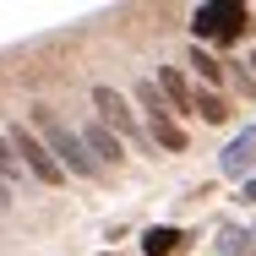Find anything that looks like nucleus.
I'll return each mask as SVG.
<instances>
[{
	"instance_id": "obj_14",
	"label": "nucleus",
	"mask_w": 256,
	"mask_h": 256,
	"mask_svg": "<svg viewBox=\"0 0 256 256\" xmlns=\"http://www.w3.org/2000/svg\"><path fill=\"white\" fill-rule=\"evenodd\" d=\"M246 196H251V202H256V174H251V180H246Z\"/></svg>"
},
{
	"instance_id": "obj_13",
	"label": "nucleus",
	"mask_w": 256,
	"mask_h": 256,
	"mask_svg": "<svg viewBox=\"0 0 256 256\" xmlns=\"http://www.w3.org/2000/svg\"><path fill=\"white\" fill-rule=\"evenodd\" d=\"M0 207H11V186L6 180H0Z\"/></svg>"
},
{
	"instance_id": "obj_11",
	"label": "nucleus",
	"mask_w": 256,
	"mask_h": 256,
	"mask_svg": "<svg viewBox=\"0 0 256 256\" xmlns=\"http://www.w3.org/2000/svg\"><path fill=\"white\" fill-rule=\"evenodd\" d=\"M174 246H180L174 229H148V256H164V251H174Z\"/></svg>"
},
{
	"instance_id": "obj_12",
	"label": "nucleus",
	"mask_w": 256,
	"mask_h": 256,
	"mask_svg": "<svg viewBox=\"0 0 256 256\" xmlns=\"http://www.w3.org/2000/svg\"><path fill=\"white\" fill-rule=\"evenodd\" d=\"M191 66H196V71H202V76H212V82H218V76H224V66H218V60H212V54H207L202 44H196V50H191Z\"/></svg>"
},
{
	"instance_id": "obj_3",
	"label": "nucleus",
	"mask_w": 256,
	"mask_h": 256,
	"mask_svg": "<svg viewBox=\"0 0 256 256\" xmlns=\"http://www.w3.org/2000/svg\"><path fill=\"white\" fill-rule=\"evenodd\" d=\"M240 33H246V6L218 0L196 11V38H240Z\"/></svg>"
},
{
	"instance_id": "obj_4",
	"label": "nucleus",
	"mask_w": 256,
	"mask_h": 256,
	"mask_svg": "<svg viewBox=\"0 0 256 256\" xmlns=\"http://www.w3.org/2000/svg\"><path fill=\"white\" fill-rule=\"evenodd\" d=\"M82 142H88V153L98 158V164H120V142H114V131L104 126V120H82Z\"/></svg>"
},
{
	"instance_id": "obj_7",
	"label": "nucleus",
	"mask_w": 256,
	"mask_h": 256,
	"mask_svg": "<svg viewBox=\"0 0 256 256\" xmlns=\"http://www.w3.org/2000/svg\"><path fill=\"white\" fill-rule=\"evenodd\" d=\"M251 158H256V136H240V142L224 153V169H229V174H246V164H251Z\"/></svg>"
},
{
	"instance_id": "obj_10",
	"label": "nucleus",
	"mask_w": 256,
	"mask_h": 256,
	"mask_svg": "<svg viewBox=\"0 0 256 256\" xmlns=\"http://www.w3.org/2000/svg\"><path fill=\"white\" fill-rule=\"evenodd\" d=\"M191 104H196V114H202V120H212V126H218V120H229V104L218 98V93H196Z\"/></svg>"
},
{
	"instance_id": "obj_8",
	"label": "nucleus",
	"mask_w": 256,
	"mask_h": 256,
	"mask_svg": "<svg viewBox=\"0 0 256 256\" xmlns=\"http://www.w3.org/2000/svg\"><path fill=\"white\" fill-rule=\"evenodd\" d=\"M158 93H169L174 104H191V98H196V93L186 88V76H180L174 66H164V76H158Z\"/></svg>"
},
{
	"instance_id": "obj_1",
	"label": "nucleus",
	"mask_w": 256,
	"mask_h": 256,
	"mask_svg": "<svg viewBox=\"0 0 256 256\" xmlns=\"http://www.w3.org/2000/svg\"><path fill=\"white\" fill-rule=\"evenodd\" d=\"M33 126H38V142L54 153V164H60L66 174H82V180H98V174H104V164L88 153L82 131H71L54 109H44V104H38V120H33Z\"/></svg>"
},
{
	"instance_id": "obj_9",
	"label": "nucleus",
	"mask_w": 256,
	"mask_h": 256,
	"mask_svg": "<svg viewBox=\"0 0 256 256\" xmlns=\"http://www.w3.org/2000/svg\"><path fill=\"white\" fill-rule=\"evenodd\" d=\"M0 180H6V186H16V180H22V164H16V148H11V136H6V131H0Z\"/></svg>"
},
{
	"instance_id": "obj_2",
	"label": "nucleus",
	"mask_w": 256,
	"mask_h": 256,
	"mask_svg": "<svg viewBox=\"0 0 256 256\" xmlns=\"http://www.w3.org/2000/svg\"><path fill=\"white\" fill-rule=\"evenodd\" d=\"M6 136H11V148L22 153V164H28V174H33V180H44V186H60V180H66V169L54 164V153L38 142V131H33V126H11Z\"/></svg>"
},
{
	"instance_id": "obj_6",
	"label": "nucleus",
	"mask_w": 256,
	"mask_h": 256,
	"mask_svg": "<svg viewBox=\"0 0 256 256\" xmlns=\"http://www.w3.org/2000/svg\"><path fill=\"white\" fill-rule=\"evenodd\" d=\"M148 131H153L158 148H169V153H186V131L169 120V114H148Z\"/></svg>"
},
{
	"instance_id": "obj_15",
	"label": "nucleus",
	"mask_w": 256,
	"mask_h": 256,
	"mask_svg": "<svg viewBox=\"0 0 256 256\" xmlns=\"http://www.w3.org/2000/svg\"><path fill=\"white\" fill-rule=\"evenodd\" d=\"M251 66H256V54H251Z\"/></svg>"
},
{
	"instance_id": "obj_5",
	"label": "nucleus",
	"mask_w": 256,
	"mask_h": 256,
	"mask_svg": "<svg viewBox=\"0 0 256 256\" xmlns=\"http://www.w3.org/2000/svg\"><path fill=\"white\" fill-rule=\"evenodd\" d=\"M93 104L104 109V126H120V131H131V126H136V114H131V104L120 98L114 88H93Z\"/></svg>"
}]
</instances>
